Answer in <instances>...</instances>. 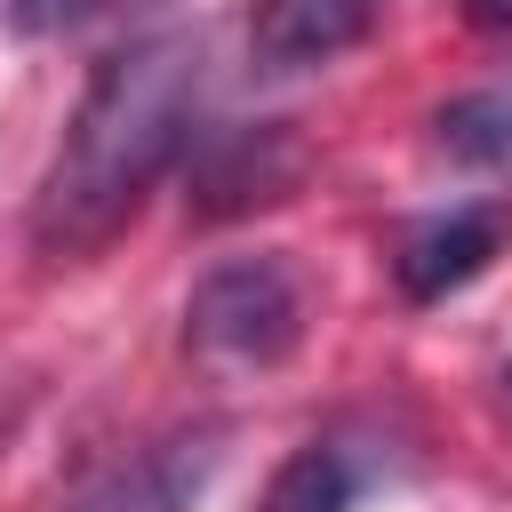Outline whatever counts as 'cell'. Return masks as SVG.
Listing matches in <instances>:
<instances>
[{"label":"cell","mask_w":512,"mask_h":512,"mask_svg":"<svg viewBox=\"0 0 512 512\" xmlns=\"http://www.w3.org/2000/svg\"><path fill=\"white\" fill-rule=\"evenodd\" d=\"M504 392H512V368H504Z\"/></svg>","instance_id":"obj_12"},{"label":"cell","mask_w":512,"mask_h":512,"mask_svg":"<svg viewBox=\"0 0 512 512\" xmlns=\"http://www.w3.org/2000/svg\"><path fill=\"white\" fill-rule=\"evenodd\" d=\"M24 408H32V384H24V368H8V360H0V448L16 440Z\"/></svg>","instance_id":"obj_10"},{"label":"cell","mask_w":512,"mask_h":512,"mask_svg":"<svg viewBox=\"0 0 512 512\" xmlns=\"http://www.w3.org/2000/svg\"><path fill=\"white\" fill-rule=\"evenodd\" d=\"M432 144L496 184H512V88H472L432 112Z\"/></svg>","instance_id":"obj_6"},{"label":"cell","mask_w":512,"mask_h":512,"mask_svg":"<svg viewBox=\"0 0 512 512\" xmlns=\"http://www.w3.org/2000/svg\"><path fill=\"white\" fill-rule=\"evenodd\" d=\"M464 24L472 32H512V0H464Z\"/></svg>","instance_id":"obj_11"},{"label":"cell","mask_w":512,"mask_h":512,"mask_svg":"<svg viewBox=\"0 0 512 512\" xmlns=\"http://www.w3.org/2000/svg\"><path fill=\"white\" fill-rule=\"evenodd\" d=\"M256 512H352V464H344V448H328V440L288 448V464L272 472V488H264Z\"/></svg>","instance_id":"obj_8"},{"label":"cell","mask_w":512,"mask_h":512,"mask_svg":"<svg viewBox=\"0 0 512 512\" xmlns=\"http://www.w3.org/2000/svg\"><path fill=\"white\" fill-rule=\"evenodd\" d=\"M496 248H504V208H448L392 240V280L408 304H440L464 280H480L496 264Z\"/></svg>","instance_id":"obj_5"},{"label":"cell","mask_w":512,"mask_h":512,"mask_svg":"<svg viewBox=\"0 0 512 512\" xmlns=\"http://www.w3.org/2000/svg\"><path fill=\"white\" fill-rule=\"evenodd\" d=\"M200 72H208V56H200V32H184V24H152L88 72V88L32 184L24 232L40 256H56V264L96 256L144 208V192L200 136Z\"/></svg>","instance_id":"obj_1"},{"label":"cell","mask_w":512,"mask_h":512,"mask_svg":"<svg viewBox=\"0 0 512 512\" xmlns=\"http://www.w3.org/2000/svg\"><path fill=\"white\" fill-rule=\"evenodd\" d=\"M304 336V288L280 256H224L184 296V344L208 368H272Z\"/></svg>","instance_id":"obj_2"},{"label":"cell","mask_w":512,"mask_h":512,"mask_svg":"<svg viewBox=\"0 0 512 512\" xmlns=\"http://www.w3.org/2000/svg\"><path fill=\"white\" fill-rule=\"evenodd\" d=\"M384 0H256L248 16V56L256 72L288 80V72H320L344 48H360L376 32Z\"/></svg>","instance_id":"obj_4"},{"label":"cell","mask_w":512,"mask_h":512,"mask_svg":"<svg viewBox=\"0 0 512 512\" xmlns=\"http://www.w3.org/2000/svg\"><path fill=\"white\" fill-rule=\"evenodd\" d=\"M0 8H8V24H16V32H32V40H40V32H64V24H80L96 0H0Z\"/></svg>","instance_id":"obj_9"},{"label":"cell","mask_w":512,"mask_h":512,"mask_svg":"<svg viewBox=\"0 0 512 512\" xmlns=\"http://www.w3.org/2000/svg\"><path fill=\"white\" fill-rule=\"evenodd\" d=\"M216 424H184V432H160L112 464H96L56 512H192L208 472H216Z\"/></svg>","instance_id":"obj_3"},{"label":"cell","mask_w":512,"mask_h":512,"mask_svg":"<svg viewBox=\"0 0 512 512\" xmlns=\"http://www.w3.org/2000/svg\"><path fill=\"white\" fill-rule=\"evenodd\" d=\"M288 168H296V160H288L280 136H248V128H240V136H224V160L200 176V192H208L200 208H208V216H232V208H248V200H280Z\"/></svg>","instance_id":"obj_7"}]
</instances>
